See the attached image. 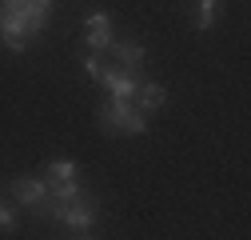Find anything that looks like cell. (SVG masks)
<instances>
[{"label": "cell", "instance_id": "8992f818", "mask_svg": "<svg viewBox=\"0 0 251 240\" xmlns=\"http://www.w3.org/2000/svg\"><path fill=\"white\" fill-rule=\"evenodd\" d=\"M136 108L140 112H164L168 108V88L164 84H155V80H140V88H136Z\"/></svg>", "mask_w": 251, "mask_h": 240}, {"label": "cell", "instance_id": "7a4b0ae2", "mask_svg": "<svg viewBox=\"0 0 251 240\" xmlns=\"http://www.w3.org/2000/svg\"><path fill=\"white\" fill-rule=\"evenodd\" d=\"M96 124H100L104 132H120V136H144V132H148V112H140L132 100L108 96V100L96 108Z\"/></svg>", "mask_w": 251, "mask_h": 240}, {"label": "cell", "instance_id": "6da1fadb", "mask_svg": "<svg viewBox=\"0 0 251 240\" xmlns=\"http://www.w3.org/2000/svg\"><path fill=\"white\" fill-rule=\"evenodd\" d=\"M32 216L52 220V224H64L76 236H92V228L100 224V208L92 204V196H80V200H52V196H44L32 208Z\"/></svg>", "mask_w": 251, "mask_h": 240}, {"label": "cell", "instance_id": "30bf717a", "mask_svg": "<svg viewBox=\"0 0 251 240\" xmlns=\"http://www.w3.org/2000/svg\"><path fill=\"white\" fill-rule=\"evenodd\" d=\"M44 172H48V180H72V176H80V164L72 156H56L44 164Z\"/></svg>", "mask_w": 251, "mask_h": 240}, {"label": "cell", "instance_id": "9a60e30c", "mask_svg": "<svg viewBox=\"0 0 251 240\" xmlns=\"http://www.w3.org/2000/svg\"><path fill=\"white\" fill-rule=\"evenodd\" d=\"M0 192H4V184H0Z\"/></svg>", "mask_w": 251, "mask_h": 240}, {"label": "cell", "instance_id": "7c38bea8", "mask_svg": "<svg viewBox=\"0 0 251 240\" xmlns=\"http://www.w3.org/2000/svg\"><path fill=\"white\" fill-rule=\"evenodd\" d=\"M16 208L12 204H4V200H0V232H16Z\"/></svg>", "mask_w": 251, "mask_h": 240}, {"label": "cell", "instance_id": "3957f363", "mask_svg": "<svg viewBox=\"0 0 251 240\" xmlns=\"http://www.w3.org/2000/svg\"><path fill=\"white\" fill-rule=\"evenodd\" d=\"M100 88H108V96H120V100H132L136 88H140V72H128L120 64H104L100 68Z\"/></svg>", "mask_w": 251, "mask_h": 240}, {"label": "cell", "instance_id": "5b68a950", "mask_svg": "<svg viewBox=\"0 0 251 240\" xmlns=\"http://www.w3.org/2000/svg\"><path fill=\"white\" fill-rule=\"evenodd\" d=\"M8 192H12V200L20 204V208H36L44 196H48V184L40 176H16L12 184H8Z\"/></svg>", "mask_w": 251, "mask_h": 240}, {"label": "cell", "instance_id": "8fae6325", "mask_svg": "<svg viewBox=\"0 0 251 240\" xmlns=\"http://www.w3.org/2000/svg\"><path fill=\"white\" fill-rule=\"evenodd\" d=\"M100 68H104V60H100V52H84V72H88V80H92V84L100 80Z\"/></svg>", "mask_w": 251, "mask_h": 240}, {"label": "cell", "instance_id": "5bb4252c", "mask_svg": "<svg viewBox=\"0 0 251 240\" xmlns=\"http://www.w3.org/2000/svg\"><path fill=\"white\" fill-rule=\"evenodd\" d=\"M16 4H24V0H4V8H16Z\"/></svg>", "mask_w": 251, "mask_h": 240}, {"label": "cell", "instance_id": "ba28073f", "mask_svg": "<svg viewBox=\"0 0 251 240\" xmlns=\"http://www.w3.org/2000/svg\"><path fill=\"white\" fill-rule=\"evenodd\" d=\"M215 16H219V0H196V16H192L196 32H211Z\"/></svg>", "mask_w": 251, "mask_h": 240}, {"label": "cell", "instance_id": "9c48e42d", "mask_svg": "<svg viewBox=\"0 0 251 240\" xmlns=\"http://www.w3.org/2000/svg\"><path fill=\"white\" fill-rule=\"evenodd\" d=\"M112 40H116V36H112V24H108V28H84V48H88V52H100V56H104V52L112 48Z\"/></svg>", "mask_w": 251, "mask_h": 240}, {"label": "cell", "instance_id": "52a82bcc", "mask_svg": "<svg viewBox=\"0 0 251 240\" xmlns=\"http://www.w3.org/2000/svg\"><path fill=\"white\" fill-rule=\"evenodd\" d=\"M44 184H48L52 200H80V196H88V184L80 176H72V180H44Z\"/></svg>", "mask_w": 251, "mask_h": 240}, {"label": "cell", "instance_id": "277c9868", "mask_svg": "<svg viewBox=\"0 0 251 240\" xmlns=\"http://www.w3.org/2000/svg\"><path fill=\"white\" fill-rule=\"evenodd\" d=\"M108 56H112V64L128 68V72H144V64H148V48L140 40H112Z\"/></svg>", "mask_w": 251, "mask_h": 240}, {"label": "cell", "instance_id": "4fadbf2b", "mask_svg": "<svg viewBox=\"0 0 251 240\" xmlns=\"http://www.w3.org/2000/svg\"><path fill=\"white\" fill-rule=\"evenodd\" d=\"M108 24H112V16H108L104 8H100V12H88V16H84V28H108Z\"/></svg>", "mask_w": 251, "mask_h": 240}]
</instances>
